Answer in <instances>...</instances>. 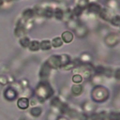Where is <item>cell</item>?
Instances as JSON below:
<instances>
[{
  "instance_id": "obj_1",
  "label": "cell",
  "mask_w": 120,
  "mask_h": 120,
  "mask_svg": "<svg viewBox=\"0 0 120 120\" xmlns=\"http://www.w3.org/2000/svg\"><path fill=\"white\" fill-rule=\"evenodd\" d=\"M35 96L39 100V102H43L44 100L52 98L53 96V89L47 81H41L37 87L35 88Z\"/></svg>"
},
{
  "instance_id": "obj_2",
  "label": "cell",
  "mask_w": 120,
  "mask_h": 120,
  "mask_svg": "<svg viewBox=\"0 0 120 120\" xmlns=\"http://www.w3.org/2000/svg\"><path fill=\"white\" fill-rule=\"evenodd\" d=\"M109 98V91L106 87L97 85L92 91V98L96 102H103Z\"/></svg>"
},
{
  "instance_id": "obj_3",
  "label": "cell",
  "mask_w": 120,
  "mask_h": 120,
  "mask_svg": "<svg viewBox=\"0 0 120 120\" xmlns=\"http://www.w3.org/2000/svg\"><path fill=\"white\" fill-rule=\"evenodd\" d=\"M119 40H120V37L118 34H115V33H111V34L107 35L104 38L105 44L109 47H113V46L117 45L119 43Z\"/></svg>"
},
{
  "instance_id": "obj_4",
  "label": "cell",
  "mask_w": 120,
  "mask_h": 120,
  "mask_svg": "<svg viewBox=\"0 0 120 120\" xmlns=\"http://www.w3.org/2000/svg\"><path fill=\"white\" fill-rule=\"evenodd\" d=\"M46 63L48 64V66L53 69H57L59 68H61V62H60V56L59 55H56V54H53V55H51L47 60H46Z\"/></svg>"
},
{
  "instance_id": "obj_5",
  "label": "cell",
  "mask_w": 120,
  "mask_h": 120,
  "mask_svg": "<svg viewBox=\"0 0 120 120\" xmlns=\"http://www.w3.org/2000/svg\"><path fill=\"white\" fill-rule=\"evenodd\" d=\"M4 97L8 100H14L18 97V92L12 86H8L4 91Z\"/></svg>"
},
{
  "instance_id": "obj_6",
  "label": "cell",
  "mask_w": 120,
  "mask_h": 120,
  "mask_svg": "<svg viewBox=\"0 0 120 120\" xmlns=\"http://www.w3.org/2000/svg\"><path fill=\"white\" fill-rule=\"evenodd\" d=\"M51 73V68L48 66V64L46 63V61L41 65V68L39 69V78L42 80V81H45L49 75Z\"/></svg>"
},
{
  "instance_id": "obj_7",
  "label": "cell",
  "mask_w": 120,
  "mask_h": 120,
  "mask_svg": "<svg viewBox=\"0 0 120 120\" xmlns=\"http://www.w3.org/2000/svg\"><path fill=\"white\" fill-rule=\"evenodd\" d=\"M98 15H99V17L102 20L107 21V22H110L111 19L112 18V16L114 15V13H113V10H111L108 8H102V9H101V11L99 12Z\"/></svg>"
},
{
  "instance_id": "obj_8",
  "label": "cell",
  "mask_w": 120,
  "mask_h": 120,
  "mask_svg": "<svg viewBox=\"0 0 120 120\" xmlns=\"http://www.w3.org/2000/svg\"><path fill=\"white\" fill-rule=\"evenodd\" d=\"M74 32H75V35H76L78 38H83L87 35L88 29H87V27H86L85 25H83V24H79V25L75 28Z\"/></svg>"
},
{
  "instance_id": "obj_9",
  "label": "cell",
  "mask_w": 120,
  "mask_h": 120,
  "mask_svg": "<svg viewBox=\"0 0 120 120\" xmlns=\"http://www.w3.org/2000/svg\"><path fill=\"white\" fill-rule=\"evenodd\" d=\"M86 9L91 14H99V12L102 9V7L98 3H89Z\"/></svg>"
},
{
  "instance_id": "obj_10",
  "label": "cell",
  "mask_w": 120,
  "mask_h": 120,
  "mask_svg": "<svg viewBox=\"0 0 120 120\" xmlns=\"http://www.w3.org/2000/svg\"><path fill=\"white\" fill-rule=\"evenodd\" d=\"M30 105V102H29V98H26V97H22V98H19L18 100H17V106L19 109L21 110H25L29 107Z\"/></svg>"
},
{
  "instance_id": "obj_11",
  "label": "cell",
  "mask_w": 120,
  "mask_h": 120,
  "mask_svg": "<svg viewBox=\"0 0 120 120\" xmlns=\"http://www.w3.org/2000/svg\"><path fill=\"white\" fill-rule=\"evenodd\" d=\"M26 32H27V30L25 29L24 25H22V24H16V27L14 29V35H15V37L21 38L26 36Z\"/></svg>"
},
{
  "instance_id": "obj_12",
  "label": "cell",
  "mask_w": 120,
  "mask_h": 120,
  "mask_svg": "<svg viewBox=\"0 0 120 120\" xmlns=\"http://www.w3.org/2000/svg\"><path fill=\"white\" fill-rule=\"evenodd\" d=\"M61 38H62L63 42H65V43H70V42H72V40L74 38V35H73V33L71 31L67 30V31H64L62 33Z\"/></svg>"
},
{
  "instance_id": "obj_13",
  "label": "cell",
  "mask_w": 120,
  "mask_h": 120,
  "mask_svg": "<svg viewBox=\"0 0 120 120\" xmlns=\"http://www.w3.org/2000/svg\"><path fill=\"white\" fill-rule=\"evenodd\" d=\"M22 18L25 19V20H30V19H32V18L34 17V15H35L34 8H25V9L22 11Z\"/></svg>"
},
{
  "instance_id": "obj_14",
  "label": "cell",
  "mask_w": 120,
  "mask_h": 120,
  "mask_svg": "<svg viewBox=\"0 0 120 120\" xmlns=\"http://www.w3.org/2000/svg\"><path fill=\"white\" fill-rule=\"evenodd\" d=\"M83 91V87L82 84H73L70 88V92L74 96H80Z\"/></svg>"
},
{
  "instance_id": "obj_15",
  "label": "cell",
  "mask_w": 120,
  "mask_h": 120,
  "mask_svg": "<svg viewBox=\"0 0 120 120\" xmlns=\"http://www.w3.org/2000/svg\"><path fill=\"white\" fill-rule=\"evenodd\" d=\"M53 11H54V9H53L52 7H50V6L44 7L42 16H44V17L47 18V19H51L52 17H53Z\"/></svg>"
},
{
  "instance_id": "obj_16",
  "label": "cell",
  "mask_w": 120,
  "mask_h": 120,
  "mask_svg": "<svg viewBox=\"0 0 120 120\" xmlns=\"http://www.w3.org/2000/svg\"><path fill=\"white\" fill-rule=\"evenodd\" d=\"M66 9H67V8H66ZM64 10H65V9H63V8H60V7L55 8H54V11H53V17H54L56 20H59V21L63 20Z\"/></svg>"
},
{
  "instance_id": "obj_17",
  "label": "cell",
  "mask_w": 120,
  "mask_h": 120,
  "mask_svg": "<svg viewBox=\"0 0 120 120\" xmlns=\"http://www.w3.org/2000/svg\"><path fill=\"white\" fill-rule=\"evenodd\" d=\"M28 48L31 52H38L40 49V42L38 40H31Z\"/></svg>"
},
{
  "instance_id": "obj_18",
  "label": "cell",
  "mask_w": 120,
  "mask_h": 120,
  "mask_svg": "<svg viewBox=\"0 0 120 120\" xmlns=\"http://www.w3.org/2000/svg\"><path fill=\"white\" fill-rule=\"evenodd\" d=\"M59 56H60L61 68H63L64 66H66V65H68V63H70V62H71V58H70V56H69L68 54L64 53V54H60Z\"/></svg>"
},
{
  "instance_id": "obj_19",
  "label": "cell",
  "mask_w": 120,
  "mask_h": 120,
  "mask_svg": "<svg viewBox=\"0 0 120 120\" xmlns=\"http://www.w3.org/2000/svg\"><path fill=\"white\" fill-rule=\"evenodd\" d=\"M41 113H42V109L39 106H34L30 110V114L34 117H38L41 115Z\"/></svg>"
},
{
  "instance_id": "obj_20",
  "label": "cell",
  "mask_w": 120,
  "mask_h": 120,
  "mask_svg": "<svg viewBox=\"0 0 120 120\" xmlns=\"http://www.w3.org/2000/svg\"><path fill=\"white\" fill-rule=\"evenodd\" d=\"M51 43H52V47H53V48H60L63 45L64 42H63L61 37H55V38H52Z\"/></svg>"
},
{
  "instance_id": "obj_21",
  "label": "cell",
  "mask_w": 120,
  "mask_h": 120,
  "mask_svg": "<svg viewBox=\"0 0 120 120\" xmlns=\"http://www.w3.org/2000/svg\"><path fill=\"white\" fill-rule=\"evenodd\" d=\"M70 10H71V13H72V16H73V17H81V16L82 15L84 9L78 7V6H75V7H74L72 9H70Z\"/></svg>"
},
{
  "instance_id": "obj_22",
  "label": "cell",
  "mask_w": 120,
  "mask_h": 120,
  "mask_svg": "<svg viewBox=\"0 0 120 120\" xmlns=\"http://www.w3.org/2000/svg\"><path fill=\"white\" fill-rule=\"evenodd\" d=\"M19 42H20V45H21L22 47H23V48H28V46H29V44H30V42H31V40H30V38H29V37L24 36V37H22V38H21L19 39Z\"/></svg>"
},
{
  "instance_id": "obj_23",
  "label": "cell",
  "mask_w": 120,
  "mask_h": 120,
  "mask_svg": "<svg viewBox=\"0 0 120 120\" xmlns=\"http://www.w3.org/2000/svg\"><path fill=\"white\" fill-rule=\"evenodd\" d=\"M40 49L42 51H49L52 49V43L48 39H44L40 42Z\"/></svg>"
},
{
  "instance_id": "obj_24",
  "label": "cell",
  "mask_w": 120,
  "mask_h": 120,
  "mask_svg": "<svg viewBox=\"0 0 120 120\" xmlns=\"http://www.w3.org/2000/svg\"><path fill=\"white\" fill-rule=\"evenodd\" d=\"M107 115L105 113V112H97L91 115V119L92 120H104L105 118H107Z\"/></svg>"
},
{
  "instance_id": "obj_25",
  "label": "cell",
  "mask_w": 120,
  "mask_h": 120,
  "mask_svg": "<svg viewBox=\"0 0 120 120\" xmlns=\"http://www.w3.org/2000/svg\"><path fill=\"white\" fill-rule=\"evenodd\" d=\"M62 100L60 99V98L59 97H53L52 99H51V105L52 106V107H54V108H60V106L62 105Z\"/></svg>"
},
{
  "instance_id": "obj_26",
  "label": "cell",
  "mask_w": 120,
  "mask_h": 120,
  "mask_svg": "<svg viewBox=\"0 0 120 120\" xmlns=\"http://www.w3.org/2000/svg\"><path fill=\"white\" fill-rule=\"evenodd\" d=\"M71 19H73L71 10H70L69 8L65 9V10H64V16H63V21H64L65 22H68L70 21Z\"/></svg>"
},
{
  "instance_id": "obj_27",
  "label": "cell",
  "mask_w": 120,
  "mask_h": 120,
  "mask_svg": "<svg viewBox=\"0 0 120 120\" xmlns=\"http://www.w3.org/2000/svg\"><path fill=\"white\" fill-rule=\"evenodd\" d=\"M106 5H107V8H110L111 10L116 9L118 8V2H117V0H107Z\"/></svg>"
},
{
  "instance_id": "obj_28",
  "label": "cell",
  "mask_w": 120,
  "mask_h": 120,
  "mask_svg": "<svg viewBox=\"0 0 120 120\" xmlns=\"http://www.w3.org/2000/svg\"><path fill=\"white\" fill-rule=\"evenodd\" d=\"M91 60V55L87 52H83L81 54L80 56V61L82 63V64H88Z\"/></svg>"
},
{
  "instance_id": "obj_29",
  "label": "cell",
  "mask_w": 120,
  "mask_h": 120,
  "mask_svg": "<svg viewBox=\"0 0 120 120\" xmlns=\"http://www.w3.org/2000/svg\"><path fill=\"white\" fill-rule=\"evenodd\" d=\"M107 118L109 120H120V112H111L107 115Z\"/></svg>"
},
{
  "instance_id": "obj_30",
  "label": "cell",
  "mask_w": 120,
  "mask_h": 120,
  "mask_svg": "<svg viewBox=\"0 0 120 120\" xmlns=\"http://www.w3.org/2000/svg\"><path fill=\"white\" fill-rule=\"evenodd\" d=\"M89 5V0H76V6L80 7L82 9H86Z\"/></svg>"
},
{
  "instance_id": "obj_31",
  "label": "cell",
  "mask_w": 120,
  "mask_h": 120,
  "mask_svg": "<svg viewBox=\"0 0 120 120\" xmlns=\"http://www.w3.org/2000/svg\"><path fill=\"white\" fill-rule=\"evenodd\" d=\"M110 22H111L112 25H114V26H119V25H120V15L114 14V15L112 16V18L111 19Z\"/></svg>"
},
{
  "instance_id": "obj_32",
  "label": "cell",
  "mask_w": 120,
  "mask_h": 120,
  "mask_svg": "<svg viewBox=\"0 0 120 120\" xmlns=\"http://www.w3.org/2000/svg\"><path fill=\"white\" fill-rule=\"evenodd\" d=\"M78 25H79V22H77V21L74 20V19H71L70 21H68V22H67V26H68L69 29H71V30H75V28H76Z\"/></svg>"
},
{
  "instance_id": "obj_33",
  "label": "cell",
  "mask_w": 120,
  "mask_h": 120,
  "mask_svg": "<svg viewBox=\"0 0 120 120\" xmlns=\"http://www.w3.org/2000/svg\"><path fill=\"white\" fill-rule=\"evenodd\" d=\"M82 80L83 79H82V75H80V74H74L72 76V82H74V84H81Z\"/></svg>"
},
{
  "instance_id": "obj_34",
  "label": "cell",
  "mask_w": 120,
  "mask_h": 120,
  "mask_svg": "<svg viewBox=\"0 0 120 120\" xmlns=\"http://www.w3.org/2000/svg\"><path fill=\"white\" fill-rule=\"evenodd\" d=\"M104 71H105V68L102 67V66H97L94 68V72L96 75H103L104 74Z\"/></svg>"
},
{
  "instance_id": "obj_35",
  "label": "cell",
  "mask_w": 120,
  "mask_h": 120,
  "mask_svg": "<svg viewBox=\"0 0 120 120\" xmlns=\"http://www.w3.org/2000/svg\"><path fill=\"white\" fill-rule=\"evenodd\" d=\"M59 110H60V112L61 113H68L69 112V111H70V108H69V106L67 104V103H62V105L60 106V108H59Z\"/></svg>"
},
{
  "instance_id": "obj_36",
  "label": "cell",
  "mask_w": 120,
  "mask_h": 120,
  "mask_svg": "<svg viewBox=\"0 0 120 120\" xmlns=\"http://www.w3.org/2000/svg\"><path fill=\"white\" fill-rule=\"evenodd\" d=\"M33 8H34L35 15H37V16H42L44 7H42V6H36V7Z\"/></svg>"
},
{
  "instance_id": "obj_37",
  "label": "cell",
  "mask_w": 120,
  "mask_h": 120,
  "mask_svg": "<svg viewBox=\"0 0 120 120\" xmlns=\"http://www.w3.org/2000/svg\"><path fill=\"white\" fill-rule=\"evenodd\" d=\"M102 82V78L100 75H95L93 77V82L97 83L98 85H99V82Z\"/></svg>"
},
{
  "instance_id": "obj_38",
  "label": "cell",
  "mask_w": 120,
  "mask_h": 120,
  "mask_svg": "<svg viewBox=\"0 0 120 120\" xmlns=\"http://www.w3.org/2000/svg\"><path fill=\"white\" fill-rule=\"evenodd\" d=\"M8 83V77L5 76V75H0V84L2 85H5Z\"/></svg>"
},
{
  "instance_id": "obj_39",
  "label": "cell",
  "mask_w": 120,
  "mask_h": 120,
  "mask_svg": "<svg viewBox=\"0 0 120 120\" xmlns=\"http://www.w3.org/2000/svg\"><path fill=\"white\" fill-rule=\"evenodd\" d=\"M103 75H106L107 77H111L112 75V68H105V71H104V74Z\"/></svg>"
},
{
  "instance_id": "obj_40",
  "label": "cell",
  "mask_w": 120,
  "mask_h": 120,
  "mask_svg": "<svg viewBox=\"0 0 120 120\" xmlns=\"http://www.w3.org/2000/svg\"><path fill=\"white\" fill-rule=\"evenodd\" d=\"M113 75H114V78H115L117 81H120V68H117V69L114 71Z\"/></svg>"
},
{
  "instance_id": "obj_41",
  "label": "cell",
  "mask_w": 120,
  "mask_h": 120,
  "mask_svg": "<svg viewBox=\"0 0 120 120\" xmlns=\"http://www.w3.org/2000/svg\"><path fill=\"white\" fill-rule=\"evenodd\" d=\"M20 83H21V85L22 86V88H25V87L28 85V81H27V80H22V81L20 82Z\"/></svg>"
},
{
  "instance_id": "obj_42",
  "label": "cell",
  "mask_w": 120,
  "mask_h": 120,
  "mask_svg": "<svg viewBox=\"0 0 120 120\" xmlns=\"http://www.w3.org/2000/svg\"><path fill=\"white\" fill-rule=\"evenodd\" d=\"M79 118H80V120H87L88 119V117H87V115L85 113H81L79 115Z\"/></svg>"
},
{
  "instance_id": "obj_43",
  "label": "cell",
  "mask_w": 120,
  "mask_h": 120,
  "mask_svg": "<svg viewBox=\"0 0 120 120\" xmlns=\"http://www.w3.org/2000/svg\"><path fill=\"white\" fill-rule=\"evenodd\" d=\"M57 120H68L66 117H64V116H59L58 118H57Z\"/></svg>"
},
{
  "instance_id": "obj_44",
  "label": "cell",
  "mask_w": 120,
  "mask_h": 120,
  "mask_svg": "<svg viewBox=\"0 0 120 120\" xmlns=\"http://www.w3.org/2000/svg\"><path fill=\"white\" fill-rule=\"evenodd\" d=\"M4 0H0V7H3V5H4Z\"/></svg>"
},
{
  "instance_id": "obj_45",
  "label": "cell",
  "mask_w": 120,
  "mask_h": 120,
  "mask_svg": "<svg viewBox=\"0 0 120 120\" xmlns=\"http://www.w3.org/2000/svg\"><path fill=\"white\" fill-rule=\"evenodd\" d=\"M98 0H89V3H97Z\"/></svg>"
},
{
  "instance_id": "obj_46",
  "label": "cell",
  "mask_w": 120,
  "mask_h": 120,
  "mask_svg": "<svg viewBox=\"0 0 120 120\" xmlns=\"http://www.w3.org/2000/svg\"><path fill=\"white\" fill-rule=\"evenodd\" d=\"M4 1H6V2H8V3H9V2H11V1H13V0H4Z\"/></svg>"
},
{
  "instance_id": "obj_47",
  "label": "cell",
  "mask_w": 120,
  "mask_h": 120,
  "mask_svg": "<svg viewBox=\"0 0 120 120\" xmlns=\"http://www.w3.org/2000/svg\"><path fill=\"white\" fill-rule=\"evenodd\" d=\"M55 1H57V2H63L64 0H55Z\"/></svg>"
},
{
  "instance_id": "obj_48",
  "label": "cell",
  "mask_w": 120,
  "mask_h": 120,
  "mask_svg": "<svg viewBox=\"0 0 120 120\" xmlns=\"http://www.w3.org/2000/svg\"><path fill=\"white\" fill-rule=\"evenodd\" d=\"M13 1H17V0H13Z\"/></svg>"
},
{
  "instance_id": "obj_49",
  "label": "cell",
  "mask_w": 120,
  "mask_h": 120,
  "mask_svg": "<svg viewBox=\"0 0 120 120\" xmlns=\"http://www.w3.org/2000/svg\"><path fill=\"white\" fill-rule=\"evenodd\" d=\"M119 26H120V25H119Z\"/></svg>"
}]
</instances>
